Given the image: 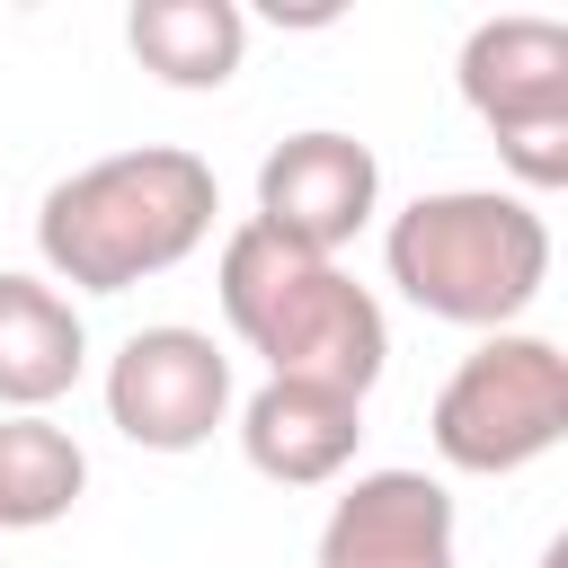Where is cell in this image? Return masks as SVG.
Segmentation results:
<instances>
[{
  "mask_svg": "<svg viewBox=\"0 0 568 568\" xmlns=\"http://www.w3.org/2000/svg\"><path fill=\"white\" fill-rule=\"evenodd\" d=\"M373 213H382V160H373V142H355L337 124L284 133L257 160V213L248 222L311 248V257H337Z\"/></svg>",
  "mask_w": 568,
  "mask_h": 568,
  "instance_id": "6",
  "label": "cell"
},
{
  "mask_svg": "<svg viewBox=\"0 0 568 568\" xmlns=\"http://www.w3.org/2000/svg\"><path fill=\"white\" fill-rule=\"evenodd\" d=\"M222 417H231V355L204 328L160 320V328H133L106 355V426L124 444L195 453V444H213Z\"/></svg>",
  "mask_w": 568,
  "mask_h": 568,
  "instance_id": "5",
  "label": "cell"
},
{
  "mask_svg": "<svg viewBox=\"0 0 568 568\" xmlns=\"http://www.w3.org/2000/svg\"><path fill=\"white\" fill-rule=\"evenodd\" d=\"M213 213H222V186H213V169L195 151L133 142V151H106V160H89V169L44 186L36 257H44V284L133 293L151 275L186 266L213 240Z\"/></svg>",
  "mask_w": 568,
  "mask_h": 568,
  "instance_id": "1",
  "label": "cell"
},
{
  "mask_svg": "<svg viewBox=\"0 0 568 568\" xmlns=\"http://www.w3.org/2000/svg\"><path fill=\"white\" fill-rule=\"evenodd\" d=\"M462 106L497 133H532V124H568V27L541 18V9H506V18H479L462 36Z\"/></svg>",
  "mask_w": 568,
  "mask_h": 568,
  "instance_id": "8",
  "label": "cell"
},
{
  "mask_svg": "<svg viewBox=\"0 0 568 568\" xmlns=\"http://www.w3.org/2000/svg\"><path fill=\"white\" fill-rule=\"evenodd\" d=\"M124 44L160 89H231V71L248 53V18H240V0H133Z\"/></svg>",
  "mask_w": 568,
  "mask_h": 568,
  "instance_id": "11",
  "label": "cell"
},
{
  "mask_svg": "<svg viewBox=\"0 0 568 568\" xmlns=\"http://www.w3.org/2000/svg\"><path fill=\"white\" fill-rule=\"evenodd\" d=\"M462 515L435 470H355L311 541V568H453Z\"/></svg>",
  "mask_w": 568,
  "mask_h": 568,
  "instance_id": "7",
  "label": "cell"
},
{
  "mask_svg": "<svg viewBox=\"0 0 568 568\" xmlns=\"http://www.w3.org/2000/svg\"><path fill=\"white\" fill-rule=\"evenodd\" d=\"M426 435H435L444 470H470V479H506V470H532L541 453H559L568 444V355H559V337H541V328L479 337L444 373Z\"/></svg>",
  "mask_w": 568,
  "mask_h": 568,
  "instance_id": "4",
  "label": "cell"
},
{
  "mask_svg": "<svg viewBox=\"0 0 568 568\" xmlns=\"http://www.w3.org/2000/svg\"><path fill=\"white\" fill-rule=\"evenodd\" d=\"M382 266L426 320L497 337L550 284V222L515 186H435V195L390 213Z\"/></svg>",
  "mask_w": 568,
  "mask_h": 568,
  "instance_id": "3",
  "label": "cell"
},
{
  "mask_svg": "<svg viewBox=\"0 0 568 568\" xmlns=\"http://www.w3.org/2000/svg\"><path fill=\"white\" fill-rule=\"evenodd\" d=\"M213 293L231 337L266 364V382H328L373 399L382 364H390V320L373 302V284H355L337 257H311L257 222L222 231L213 257Z\"/></svg>",
  "mask_w": 568,
  "mask_h": 568,
  "instance_id": "2",
  "label": "cell"
},
{
  "mask_svg": "<svg viewBox=\"0 0 568 568\" xmlns=\"http://www.w3.org/2000/svg\"><path fill=\"white\" fill-rule=\"evenodd\" d=\"M89 453L53 417H0V532H44L80 506Z\"/></svg>",
  "mask_w": 568,
  "mask_h": 568,
  "instance_id": "12",
  "label": "cell"
},
{
  "mask_svg": "<svg viewBox=\"0 0 568 568\" xmlns=\"http://www.w3.org/2000/svg\"><path fill=\"white\" fill-rule=\"evenodd\" d=\"M89 364L80 302L44 275L0 266V417H44Z\"/></svg>",
  "mask_w": 568,
  "mask_h": 568,
  "instance_id": "10",
  "label": "cell"
},
{
  "mask_svg": "<svg viewBox=\"0 0 568 568\" xmlns=\"http://www.w3.org/2000/svg\"><path fill=\"white\" fill-rule=\"evenodd\" d=\"M231 417H240L248 470L275 488H328L364 444V399L328 382H257L248 399H231Z\"/></svg>",
  "mask_w": 568,
  "mask_h": 568,
  "instance_id": "9",
  "label": "cell"
}]
</instances>
